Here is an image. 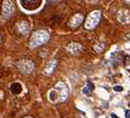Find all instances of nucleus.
<instances>
[{
    "label": "nucleus",
    "instance_id": "6ab92c4d",
    "mask_svg": "<svg viewBox=\"0 0 130 118\" xmlns=\"http://www.w3.org/2000/svg\"><path fill=\"white\" fill-rule=\"evenodd\" d=\"M25 118H33V117H25Z\"/></svg>",
    "mask_w": 130,
    "mask_h": 118
},
{
    "label": "nucleus",
    "instance_id": "1a4fd4ad",
    "mask_svg": "<svg viewBox=\"0 0 130 118\" xmlns=\"http://www.w3.org/2000/svg\"><path fill=\"white\" fill-rule=\"evenodd\" d=\"M83 22V15L81 13H76L75 15H73L69 20V25L72 28H75V27H78Z\"/></svg>",
    "mask_w": 130,
    "mask_h": 118
},
{
    "label": "nucleus",
    "instance_id": "5701e85b",
    "mask_svg": "<svg viewBox=\"0 0 130 118\" xmlns=\"http://www.w3.org/2000/svg\"><path fill=\"white\" fill-rule=\"evenodd\" d=\"M0 40H1V37H0Z\"/></svg>",
    "mask_w": 130,
    "mask_h": 118
},
{
    "label": "nucleus",
    "instance_id": "f257e3e1",
    "mask_svg": "<svg viewBox=\"0 0 130 118\" xmlns=\"http://www.w3.org/2000/svg\"><path fill=\"white\" fill-rule=\"evenodd\" d=\"M48 40H49V33H48L47 30H38V32H35L34 34L32 35V37H31L29 47H31V48L39 47V46L46 43Z\"/></svg>",
    "mask_w": 130,
    "mask_h": 118
},
{
    "label": "nucleus",
    "instance_id": "f8f14e48",
    "mask_svg": "<svg viewBox=\"0 0 130 118\" xmlns=\"http://www.w3.org/2000/svg\"><path fill=\"white\" fill-rule=\"evenodd\" d=\"M11 91H12L14 95H19V94L22 91V85H21L20 83L15 82V83H13V84L11 85Z\"/></svg>",
    "mask_w": 130,
    "mask_h": 118
},
{
    "label": "nucleus",
    "instance_id": "4468645a",
    "mask_svg": "<svg viewBox=\"0 0 130 118\" xmlns=\"http://www.w3.org/2000/svg\"><path fill=\"white\" fill-rule=\"evenodd\" d=\"M103 49H104V43H101L100 46H95V50L97 53H101Z\"/></svg>",
    "mask_w": 130,
    "mask_h": 118
},
{
    "label": "nucleus",
    "instance_id": "9b49d317",
    "mask_svg": "<svg viewBox=\"0 0 130 118\" xmlns=\"http://www.w3.org/2000/svg\"><path fill=\"white\" fill-rule=\"evenodd\" d=\"M56 60H51L47 65H46V68H45V74H47V75H51V74L54 71V69L56 68Z\"/></svg>",
    "mask_w": 130,
    "mask_h": 118
},
{
    "label": "nucleus",
    "instance_id": "dca6fc26",
    "mask_svg": "<svg viewBox=\"0 0 130 118\" xmlns=\"http://www.w3.org/2000/svg\"><path fill=\"white\" fill-rule=\"evenodd\" d=\"M125 117H127V118H130V110L125 111Z\"/></svg>",
    "mask_w": 130,
    "mask_h": 118
},
{
    "label": "nucleus",
    "instance_id": "0eeeda50",
    "mask_svg": "<svg viewBox=\"0 0 130 118\" xmlns=\"http://www.w3.org/2000/svg\"><path fill=\"white\" fill-rule=\"evenodd\" d=\"M17 30L18 33H20L21 35H26L28 34V32L31 30V24L28 21H20L17 24Z\"/></svg>",
    "mask_w": 130,
    "mask_h": 118
},
{
    "label": "nucleus",
    "instance_id": "9d476101",
    "mask_svg": "<svg viewBox=\"0 0 130 118\" xmlns=\"http://www.w3.org/2000/svg\"><path fill=\"white\" fill-rule=\"evenodd\" d=\"M40 4H41V1H36V0L35 1H27V0L21 1V5L28 11H35L36 8L40 7Z\"/></svg>",
    "mask_w": 130,
    "mask_h": 118
},
{
    "label": "nucleus",
    "instance_id": "39448f33",
    "mask_svg": "<svg viewBox=\"0 0 130 118\" xmlns=\"http://www.w3.org/2000/svg\"><path fill=\"white\" fill-rule=\"evenodd\" d=\"M13 13H14V4H13V1H8V0L4 1V4H2V15L5 18H9V17L13 15Z\"/></svg>",
    "mask_w": 130,
    "mask_h": 118
},
{
    "label": "nucleus",
    "instance_id": "6e6552de",
    "mask_svg": "<svg viewBox=\"0 0 130 118\" xmlns=\"http://www.w3.org/2000/svg\"><path fill=\"white\" fill-rule=\"evenodd\" d=\"M66 49H67V52L70 53V54L78 55L83 50V47H82V45H80L78 42H72V43H69V45L66 47Z\"/></svg>",
    "mask_w": 130,
    "mask_h": 118
},
{
    "label": "nucleus",
    "instance_id": "4be33fe9",
    "mask_svg": "<svg viewBox=\"0 0 130 118\" xmlns=\"http://www.w3.org/2000/svg\"><path fill=\"white\" fill-rule=\"evenodd\" d=\"M129 106H130V103H129Z\"/></svg>",
    "mask_w": 130,
    "mask_h": 118
},
{
    "label": "nucleus",
    "instance_id": "2eb2a0df",
    "mask_svg": "<svg viewBox=\"0 0 130 118\" xmlns=\"http://www.w3.org/2000/svg\"><path fill=\"white\" fill-rule=\"evenodd\" d=\"M114 91H117V92L123 91V87H121V85H115L114 87Z\"/></svg>",
    "mask_w": 130,
    "mask_h": 118
},
{
    "label": "nucleus",
    "instance_id": "f03ea898",
    "mask_svg": "<svg viewBox=\"0 0 130 118\" xmlns=\"http://www.w3.org/2000/svg\"><path fill=\"white\" fill-rule=\"evenodd\" d=\"M101 20V11H93L91 13H89V15L87 17L86 24H84V27L86 29H94V28L98 25Z\"/></svg>",
    "mask_w": 130,
    "mask_h": 118
},
{
    "label": "nucleus",
    "instance_id": "aec40b11",
    "mask_svg": "<svg viewBox=\"0 0 130 118\" xmlns=\"http://www.w3.org/2000/svg\"><path fill=\"white\" fill-rule=\"evenodd\" d=\"M127 2H128V4H130V1H127Z\"/></svg>",
    "mask_w": 130,
    "mask_h": 118
},
{
    "label": "nucleus",
    "instance_id": "a211bd4d",
    "mask_svg": "<svg viewBox=\"0 0 130 118\" xmlns=\"http://www.w3.org/2000/svg\"><path fill=\"white\" fill-rule=\"evenodd\" d=\"M128 39H130V35H129V36H127V40H128Z\"/></svg>",
    "mask_w": 130,
    "mask_h": 118
},
{
    "label": "nucleus",
    "instance_id": "20e7f679",
    "mask_svg": "<svg viewBox=\"0 0 130 118\" xmlns=\"http://www.w3.org/2000/svg\"><path fill=\"white\" fill-rule=\"evenodd\" d=\"M18 68L19 70L22 74H31L34 69V63L31 61V60H27V59H24V60H20L18 62Z\"/></svg>",
    "mask_w": 130,
    "mask_h": 118
},
{
    "label": "nucleus",
    "instance_id": "412c9836",
    "mask_svg": "<svg viewBox=\"0 0 130 118\" xmlns=\"http://www.w3.org/2000/svg\"><path fill=\"white\" fill-rule=\"evenodd\" d=\"M129 74H130V69H129Z\"/></svg>",
    "mask_w": 130,
    "mask_h": 118
},
{
    "label": "nucleus",
    "instance_id": "f3484780",
    "mask_svg": "<svg viewBox=\"0 0 130 118\" xmlns=\"http://www.w3.org/2000/svg\"><path fill=\"white\" fill-rule=\"evenodd\" d=\"M111 117H113V118H118V117H117V116H116V115H114V113H113V115H111Z\"/></svg>",
    "mask_w": 130,
    "mask_h": 118
},
{
    "label": "nucleus",
    "instance_id": "ddd939ff",
    "mask_svg": "<svg viewBox=\"0 0 130 118\" xmlns=\"http://www.w3.org/2000/svg\"><path fill=\"white\" fill-rule=\"evenodd\" d=\"M93 90H94V84L91 82H87V84L83 87V89H82V92L84 95H90L93 92Z\"/></svg>",
    "mask_w": 130,
    "mask_h": 118
},
{
    "label": "nucleus",
    "instance_id": "423d86ee",
    "mask_svg": "<svg viewBox=\"0 0 130 118\" xmlns=\"http://www.w3.org/2000/svg\"><path fill=\"white\" fill-rule=\"evenodd\" d=\"M117 20L121 24H123V25L130 24V11L129 9H120L117 12Z\"/></svg>",
    "mask_w": 130,
    "mask_h": 118
},
{
    "label": "nucleus",
    "instance_id": "7ed1b4c3",
    "mask_svg": "<svg viewBox=\"0 0 130 118\" xmlns=\"http://www.w3.org/2000/svg\"><path fill=\"white\" fill-rule=\"evenodd\" d=\"M55 91L58 92L59 95V98H60V102H65V100L68 98V95H69V91H68V88L66 85V83L63 82H58L54 87Z\"/></svg>",
    "mask_w": 130,
    "mask_h": 118
}]
</instances>
